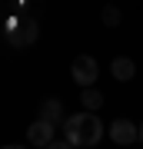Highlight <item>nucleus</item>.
I'll list each match as a JSON object with an SVG mask.
<instances>
[{"mask_svg":"<svg viewBox=\"0 0 143 149\" xmlns=\"http://www.w3.org/2000/svg\"><path fill=\"white\" fill-rule=\"evenodd\" d=\"M63 133L70 139V146H97L103 139V123L97 119L93 109H83L63 119Z\"/></svg>","mask_w":143,"mask_h":149,"instance_id":"1","label":"nucleus"},{"mask_svg":"<svg viewBox=\"0 0 143 149\" xmlns=\"http://www.w3.org/2000/svg\"><path fill=\"white\" fill-rule=\"evenodd\" d=\"M10 43L17 50H23V47H33V43H37V37H40V27H37V20H30V17H27V20H10Z\"/></svg>","mask_w":143,"mask_h":149,"instance_id":"2","label":"nucleus"},{"mask_svg":"<svg viewBox=\"0 0 143 149\" xmlns=\"http://www.w3.org/2000/svg\"><path fill=\"white\" fill-rule=\"evenodd\" d=\"M70 76H73V83L77 86H93L97 83V76H100V66H97V60L93 56H77L73 60V66H70Z\"/></svg>","mask_w":143,"mask_h":149,"instance_id":"3","label":"nucleus"},{"mask_svg":"<svg viewBox=\"0 0 143 149\" xmlns=\"http://www.w3.org/2000/svg\"><path fill=\"white\" fill-rule=\"evenodd\" d=\"M110 139L117 146H133V143H140V126H133L130 119H113L110 123Z\"/></svg>","mask_w":143,"mask_h":149,"instance_id":"4","label":"nucleus"},{"mask_svg":"<svg viewBox=\"0 0 143 149\" xmlns=\"http://www.w3.org/2000/svg\"><path fill=\"white\" fill-rule=\"evenodd\" d=\"M53 123H47V119H37L33 126H27V143L30 146H40V149H50V143H53Z\"/></svg>","mask_w":143,"mask_h":149,"instance_id":"5","label":"nucleus"},{"mask_svg":"<svg viewBox=\"0 0 143 149\" xmlns=\"http://www.w3.org/2000/svg\"><path fill=\"white\" fill-rule=\"evenodd\" d=\"M40 119L53 123V126H60L63 123V103L57 100V96H47V100L40 103Z\"/></svg>","mask_w":143,"mask_h":149,"instance_id":"6","label":"nucleus"},{"mask_svg":"<svg viewBox=\"0 0 143 149\" xmlns=\"http://www.w3.org/2000/svg\"><path fill=\"white\" fill-rule=\"evenodd\" d=\"M110 73L117 76L120 83H130L133 76H137V63H133L130 56H117V60H113V63H110Z\"/></svg>","mask_w":143,"mask_h":149,"instance_id":"7","label":"nucleus"},{"mask_svg":"<svg viewBox=\"0 0 143 149\" xmlns=\"http://www.w3.org/2000/svg\"><path fill=\"white\" fill-rule=\"evenodd\" d=\"M80 103H83V109H100L103 106V93H97L93 86H83V93H80Z\"/></svg>","mask_w":143,"mask_h":149,"instance_id":"8","label":"nucleus"},{"mask_svg":"<svg viewBox=\"0 0 143 149\" xmlns=\"http://www.w3.org/2000/svg\"><path fill=\"white\" fill-rule=\"evenodd\" d=\"M120 20H123L120 7H117V3H106V7H103V23H106V27H120Z\"/></svg>","mask_w":143,"mask_h":149,"instance_id":"9","label":"nucleus"},{"mask_svg":"<svg viewBox=\"0 0 143 149\" xmlns=\"http://www.w3.org/2000/svg\"><path fill=\"white\" fill-rule=\"evenodd\" d=\"M140 143H143V123H140Z\"/></svg>","mask_w":143,"mask_h":149,"instance_id":"10","label":"nucleus"}]
</instances>
